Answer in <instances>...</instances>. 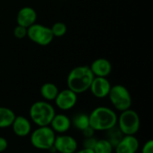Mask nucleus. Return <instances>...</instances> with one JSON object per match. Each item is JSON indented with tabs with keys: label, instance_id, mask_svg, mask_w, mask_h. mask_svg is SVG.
Returning <instances> with one entry per match:
<instances>
[{
	"label": "nucleus",
	"instance_id": "obj_1",
	"mask_svg": "<svg viewBox=\"0 0 153 153\" xmlns=\"http://www.w3.org/2000/svg\"><path fill=\"white\" fill-rule=\"evenodd\" d=\"M93 79L94 75L89 65L75 66L69 72L67 75V88L77 95L89 91Z\"/></svg>",
	"mask_w": 153,
	"mask_h": 153
},
{
	"label": "nucleus",
	"instance_id": "obj_2",
	"mask_svg": "<svg viewBox=\"0 0 153 153\" xmlns=\"http://www.w3.org/2000/svg\"><path fill=\"white\" fill-rule=\"evenodd\" d=\"M90 126L96 132H106L117 126V115L110 108L97 107L89 115Z\"/></svg>",
	"mask_w": 153,
	"mask_h": 153
},
{
	"label": "nucleus",
	"instance_id": "obj_3",
	"mask_svg": "<svg viewBox=\"0 0 153 153\" xmlns=\"http://www.w3.org/2000/svg\"><path fill=\"white\" fill-rule=\"evenodd\" d=\"M29 115L31 122L37 126H48L55 117L56 110L48 101L39 100L30 106Z\"/></svg>",
	"mask_w": 153,
	"mask_h": 153
},
{
	"label": "nucleus",
	"instance_id": "obj_4",
	"mask_svg": "<svg viewBox=\"0 0 153 153\" xmlns=\"http://www.w3.org/2000/svg\"><path fill=\"white\" fill-rule=\"evenodd\" d=\"M117 126L124 135H135L140 130L141 119L135 110L129 108L117 117Z\"/></svg>",
	"mask_w": 153,
	"mask_h": 153
},
{
	"label": "nucleus",
	"instance_id": "obj_5",
	"mask_svg": "<svg viewBox=\"0 0 153 153\" xmlns=\"http://www.w3.org/2000/svg\"><path fill=\"white\" fill-rule=\"evenodd\" d=\"M56 139V133L52 128L48 126H38L33 132L30 133L31 145L40 151H48L53 147Z\"/></svg>",
	"mask_w": 153,
	"mask_h": 153
},
{
	"label": "nucleus",
	"instance_id": "obj_6",
	"mask_svg": "<svg viewBox=\"0 0 153 153\" xmlns=\"http://www.w3.org/2000/svg\"><path fill=\"white\" fill-rule=\"evenodd\" d=\"M108 99L112 106L117 111H125L131 108L133 100L128 89L122 84H116L111 86L108 93Z\"/></svg>",
	"mask_w": 153,
	"mask_h": 153
},
{
	"label": "nucleus",
	"instance_id": "obj_7",
	"mask_svg": "<svg viewBox=\"0 0 153 153\" xmlns=\"http://www.w3.org/2000/svg\"><path fill=\"white\" fill-rule=\"evenodd\" d=\"M27 38L41 47L48 46L54 39L50 27L37 22L27 28Z\"/></svg>",
	"mask_w": 153,
	"mask_h": 153
},
{
	"label": "nucleus",
	"instance_id": "obj_8",
	"mask_svg": "<svg viewBox=\"0 0 153 153\" xmlns=\"http://www.w3.org/2000/svg\"><path fill=\"white\" fill-rule=\"evenodd\" d=\"M53 147L58 153H74L78 149V143L74 137L63 134L56 135Z\"/></svg>",
	"mask_w": 153,
	"mask_h": 153
},
{
	"label": "nucleus",
	"instance_id": "obj_9",
	"mask_svg": "<svg viewBox=\"0 0 153 153\" xmlns=\"http://www.w3.org/2000/svg\"><path fill=\"white\" fill-rule=\"evenodd\" d=\"M77 100H78L77 94L67 88V89L59 91L54 101H55L56 106L60 110L67 111L75 107Z\"/></svg>",
	"mask_w": 153,
	"mask_h": 153
},
{
	"label": "nucleus",
	"instance_id": "obj_10",
	"mask_svg": "<svg viewBox=\"0 0 153 153\" xmlns=\"http://www.w3.org/2000/svg\"><path fill=\"white\" fill-rule=\"evenodd\" d=\"M111 83L107 77H94L90 86L91 94L97 99H105L108 96Z\"/></svg>",
	"mask_w": 153,
	"mask_h": 153
},
{
	"label": "nucleus",
	"instance_id": "obj_11",
	"mask_svg": "<svg viewBox=\"0 0 153 153\" xmlns=\"http://www.w3.org/2000/svg\"><path fill=\"white\" fill-rule=\"evenodd\" d=\"M37 18H38V14L33 7L23 6L17 13L16 22L18 25H21L25 28H29L32 24L36 23Z\"/></svg>",
	"mask_w": 153,
	"mask_h": 153
},
{
	"label": "nucleus",
	"instance_id": "obj_12",
	"mask_svg": "<svg viewBox=\"0 0 153 153\" xmlns=\"http://www.w3.org/2000/svg\"><path fill=\"white\" fill-rule=\"evenodd\" d=\"M90 69L92 72L94 77H107L112 72L111 62L104 57H99L92 61Z\"/></svg>",
	"mask_w": 153,
	"mask_h": 153
},
{
	"label": "nucleus",
	"instance_id": "obj_13",
	"mask_svg": "<svg viewBox=\"0 0 153 153\" xmlns=\"http://www.w3.org/2000/svg\"><path fill=\"white\" fill-rule=\"evenodd\" d=\"M140 143L135 135H124L121 141L114 148L116 153H136Z\"/></svg>",
	"mask_w": 153,
	"mask_h": 153
},
{
	"label": "nucleus",
	"instance_id": "obj_14",
	"mask_svg": "<svg viewBox=\"0 0 153 153\" xmlns=\"http://www.w3.org/2000/svg\"><path fill=\"white\" fill-rule=\"evenodd\" d=\"M11 127L13 134L18 137H26L31 133L30 120L23 116H16Z\"/></svg>",
	"mask_w": 153,
	"mask_h": 153
},
{
	"label": "nucleus",
	"instance_id": "obj_15",
	"mask_svg": "<svg viewBox=\"0 0 153 153\" xmlns=\"http://www.w3.org/2000/svg\"><path fill=\"white\" fill-rule=\"evenodd\" d=\"M49 126L56 134H65L70 130L72 126L71 118L65 114H56Z\"/></svg>",
	"mask_w": 153,
	"mask_h": 153
},
{
	"label": "nucleus",
	"instance_id": "obj_16",
	"mask_svg": "<svg viewBox=\"0 0 153 153\" xmlns=\"http://www.w3.org/2000/svg\"><path fill=\"white\" fill-rule=\"evenodd\" d=\"M59 90L53 82H45L40 87V95L46 101H54L57 96Z\"/></svg>",
	"mask_w": 153,
	"mask_h": 153
},
{
	"label": "nucleus",
	"instance_id": "obj_17",
	"mask_svg": "<svg viewBox=\"0 0 153 153\" xmlns=\"http://www.w3.org/2000/svg\"><path fill=\"white\" fill-rule=\"evenodd\" d=\"M16 115L9 108L0 107V129L11 127Z\"/></svg>",
	"mask_w": 153,
	"mask_h": 153
},
{
	"label": "nucleus",
	"instance_id": "obj_18",
	"mask_svg": "<svg viewBox=\"0 0 153 153\" xmlns=\"http://www.w3.org/2000/svg\"><path fill=\"white\" fill-rule=\"evenodd\" d=\"M72 126L75 127L79 131H82L86 127L90 126L89 122V115L85 113H78L74 116V117L71 119Z\"/></svg>",
	"mask_w": 153,
	"mask_h": 153
},
{
	"label": "nucleus",
	"instance_id": "obj_19",
	"mask_svg": "<svg viewBox=\"0 0 153 153\" xmlns=\"http://www.w3.org/2000/svg\"><path fill=\"white\" fill-rule=\"evenodd\" d=\"M106 133H107L106 134V139L112 144V146L114 148L117 146V144L121 141V139L124 136V134L119 130L117 126H116L110 128L109 130L106 131Z\"/></svg>",
	"mask_w": 153,
	"mask_h": 153
},
{
	"label": "nucleus",
	"instance_id": "obj_20",
	"mask_svg": "<svg viewBox=\"0 0 153 153\" xmlns=\"http://www.w3.org/2000/svg\"><path fill=\"white\" fill-rule=\"evenodd\" d=\"M94 153H112L114 147L107 139H98L93 148Z\"/></svg>",
	"mask_w": 153,
	"mask_h": 153
},
{
	"label": "nucleus",
	"instance_id": "obj_21",
	"mask_svg": "<svg viewBox=\"0 0 153 153\" xmlns=\"http://www.w3.org/2000/svg\"><path fill=\"white\" fill-rule=\"evenodd\" d=\"M51 31L54 38H61L65 36L67 32V26L63 22H56L51 27Z\"/></svg>",
	"mask_w": 153,
	"mask_h": 153
},
{
	"label": "nucleus",
	"instance_id": "obj_22",
	"mask_svg": "<svg viewBox=\"0 0 153 153\" xmlns=\"http://www.w3.org/2000/svg\"><path fill=\"white\" fill-rule=\"evenodd\" d=\"M13 34L14 38H16L18 39H22L27 37V28L17 24L13 29Z\"/></svg>",
	"mask_w": 153,
	"mask_h": 153
},
{
	"label": "nucleus",
	"instance_id": "obj_23",
	"mask_svg": "<svg viewBox=\"0 0 153 153\" xmlns=\"http://www.w3.org/2000/svg\"><path fill=\"white\" fill-rule=\"evenodd\" d=\"M97 140L98 139L95 138L94 136L93 137H89V138H84V140L82 142V148L93 150V148H94V146L96 144Z\"/></svg>",
	"mask_w": 153,
	"mask_h": 153
},
{
	"label": "nucleus",
	"instance_id": "obj_24",
	"mask_svg": "<svg viewBox=\"0 0 153 153\" xmlns=\"http://www.w3.org/2000/svg\"><path fill=\"white\" fill-rule=\"evenodd\" d=\"M142 153H153V141L148 140L142 148Z\"/></svg>",
	"mask_w": 153,
	"mask_h": 153
},
{
	"label": "nucleus",
	"instance_id": "obj_25",
	"mask_svg": "<svg viewBox=\"0 0 153 153\" xmlns=\"http://www.w3.org/2000/svg\"><path fill=\"white\" fill-rule=\"evenodd\" d=\"M82 132V135H83L84 138H89V137H93L96 131L92 127H91L89 126L88 127H86L85 129H83Z\"/></svg>",
	"mask_w": 153,
	"mask_h": 153
},
{
	"label": "nucleus",
	"instance_id": "obj_26",
	"mask_svg": "<svg viewBox=\"0 0 153 153\" xmlns=\"http://www.w3.org/2000/svg\"><path fill=\"white\" fill-rule=\"evenodd\" d=\"M8 147V142L4 137L0 136V153L4 152Z\"/></svg>",
	"mask_w": 153,
	"mask_h": 153
},
{
	"label": "nucleus",
	"instance_id": "obj_27",
	"mask_svg": "<svg viewBox=\"0 0 153 153\" xmlns=\"http://www.w3.org/2000/svg\"><path fill=\"white\" fill-rule=\"evenodd\" d=\"M74 153H94V152H93V150H91V149L82 148V149L80 150V151H76Z\"/></svg>",
	"mask_w": 153,
	"mask_h": 153
},
{
	"label": "nucleus",
	"instance_id": "obj_28",
	"mask_svg": "<svg viewBox=\"0 0 153 153\" xmlns=\"http://www.w3.org/2000/svg\"><path fill=\"white\" fill-rule=\"evenodd\" d=\"M24 153H28V152H24Z\"/></svg>",
	"mask_w": 153,
	"mask_h": 153
}]
</instances>
